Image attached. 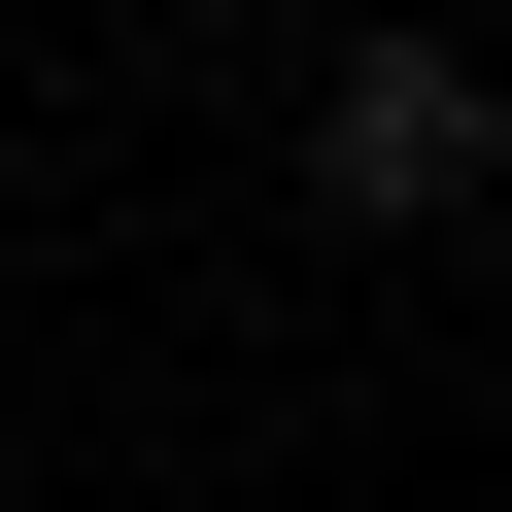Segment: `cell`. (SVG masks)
Listing matches in <instances>:
<instances>
[{
  "label": "cell",
  "instance_id": "obj_1",
  "mask_svg": "<svg viewBox=\"0 0 512 512\" xmlns=\"http://www.w3.org/2000/svg\"><path fill=\"white\" fill-rule=\"evenodd\" d=\"M478 171H512V69H478V35H342V69H308V205H342V239H410V205H478Z\"/></svg>",
  "mask_w": 512,
  "mask_h": 512
}]
</instances>
